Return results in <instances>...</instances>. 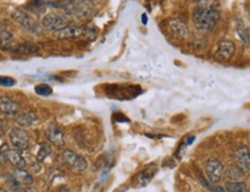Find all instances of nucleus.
<instances>
[{"instance_id":"obj_19","label":"nucleus","mask_w":250,"mask_h":192,"mask_svg":"<svg viewBox=\"0 0 250 192\" xmlns=\"http://www.w3.org/2000/svg\"><path fill=\"white\" fill-rule=\"evenodd\" d=\"M225 173H226L228 177H230L231 179H233V181H235V179H239L240 177H241V174H242V172L239 168H237L236 165L228 167V169L225 170Z\"/></svg>"},{"instance_id":"obj_27","label":"nucleus","mask_w":250,"mask_h":192,"mask_svg":"<svg viewBox=\"0 0 250 192\" xmlns=\"http://www.w3.org/2000/svg\"><path fill=\"white\" fill-rule=\"evenodd\" d=\"M193 1H196V2H202V1H205V0H193Z\"/></svg>"},{"instance_id":"obj_21","label":"nucleus","mask_w":250,"mask_h":192,"mask_svg":"<svg viewBox=\"0 0 250 192\" xmlns=\"http://www.w3.org/2000/svg\"><path fill=\"white\" fill-rule=\"evenodd\" d=\"M51 153V148L49 146L48 144H43L41 146V150H39L38 154H37V159L38 160H44L46 157L49 156V154Z\"/></svg>"},{"instance_id":"obj_26","label":"nucleus","mask_w":250,"mask_h":192,"mask_svg":"<svg viewBox=\"0 0 250 192\" xmlns=\"http://www.w3.org/2000/svg\"><path fill=\"white\" fill-rule=\"evenodd\" d=\"M194 139H195V137H194V136H193V137H189V138H188V141H187V144H191V142H193Z\"/></svg>"},{"instance_id":"obj_23","label":"nucleus","mask_w":250,"mask_h":192,"mask_svg":"<svg viewBox=\"0 0 250 192\" xmlns=\"http://www.w3.org/2000/svg\"><path fill=\"white\" fill-rule=\"evenodd\" d=\"M81 1H82L84 5H92V4H94V2L98 1V0H81Z\"/></svg>"},{"instance_id":"obj_25","label":"nucleus","mask_w":250,"mask_h":192,"mask_svg":"<svg viewBox=\"0 0 250 192\" xmlns=\"http://www.w3.org/2000/svg\"><path fill=\"white\" fill-rule=\"evenodd\" d=\"M59 192H69V191H68V189H67L66 187H63V188H61L60 190H59Z\"/></svg>"},{"instance_id":"obj_13","label":"nucleus","mask_w":250,"mask_h":192,"mask_svg":"<svg viewBox=\"0 0 250 192\" xmlns=\"http://www.w3.org/2000/svg\"><path fill=\"white\" fill-rule=\"evenodd\" d=\"M6 153H7L8 161L15 167V168H24V167H26V160H24L21 150L12 148V150H8Z\"/></svg>"},{"instance_id":"obj_2","label":"nucleus","mask_w":250,"mask_h":192,"mask_svg":"<svg viewBox=\"0 0 250 192\" xmlns=\"http://www.w3.org/2000/svg\"><path fill=\"white\" fill-rule=\"evenodd\" d=\"M11 17L13 18L15 22L20 24L22 28H24L27 32L36 33V35H41L42 32L41 26H39V24L37 23L29 14H27L26 12H23L22 9H18V8L14 9V11L11 13Z\"/></svg>"},{"instance_id":"obj_24","label":"nucleus","mask_w":250,"mask_h":192,"mask_svg":"<svg viewBox=\"0 0 250 192\" xmlns=\"http://www.w3.org/2000/svg\"><path fill=\"white\" fill-rule=\"evenodd\" d=\"M142 22H143V24H147V22H148V17L146 14L142 15Z\"/></svg>"},{"instance_id":"obj_18","label":"nucleus","mask_w":250,"mask_h":192,"mask_svg":"<svg viewBox=\"0 0 250 192\" xmlns=\"http://www.w3.org/2000/svg\"><path fill=\"white\" fill-rule=\"evenodd\" d=\"M35 92L38 96H43V97H49L53 94V90L50 88L48 84H39L35 88Z\"/></svg>"},{"instance_id":"obj_10","label":"nucleus","mask_w":250,"mask_h":192,"mask_svg":"<svg viewBox=\"0 0 250 192\" xmlns=\"http://www.w3.org/2000/svg\"><path fill=\"white\" fill-rule=\"evenodd\" d=\"M91 33V30L88 28H78L74 26H68L65 29L60 30L57 32V36L61 39H68V38H75V37H89Z\"/></svg>"},{"instance_id":"obj_16","label":"nucleus","mask_w":250,"mask_h":192,"mask_svg":"<svg viewBox=\"0 0 250 192\" xmlns=\"http://www.w3.org/2000/svg\"><path fill=\"white\" fill-rule=\"evenodd\" d=\"M236 33L239 36V38L241 39V42L245 45L250 44V35H249V30L245 24H243L242 21H239L236 23Z\"/></svg>"},{"instance_id":"obj_4","label":"nucleus","mask_w":250,"mask_h":192,"mask_svg":"<svg viewBox=\"0 0 250 192\" xmlns=\"http://www.w3.org/2000/svg\"><path fill=\"white\" fill-rule=\"evenodd\" d=\"M43 27L45 29L51 30V32H60V30L65 29L66 27H68V20L65 15L58 14V13H51L48 14L43 18L42 21Z\"/></svg>"},{"instance_id":"obj_11","label":"nucleus","mask_w":250,"mask_h":192,"mask_svg":"<svg viewBox=\"0 0 250 192\" xmlns=\"http://www.w3.org/2000/svg\"><path fill=\"white\" fill-rule=\"evenodd\" d=\"M45 136L49 142L54 146H63L64 145V132L57 125H50L45 129Z\"/></svg>"},{"instance_id":"obj_15","label":"nucleus","mask_w":250,"mask_h":192,"mask_svg":"<svg viewBox=\"0 0 250 192\" xmlns=\"http://www.w3.org/2000/svg\"><path fill=\"white\" fill-rule=\"evenodd\" d=\"M37 121V115L36 113L33 112H28L23 113L22 115H20L17 119V125L20 127H24V128H28V127H32L33 123Z\"/></svg>"},{"instance_id":"obj_20","label":"nucleus","mask_w":250,"mask_h":192,"mask_svg":"<svg viewBox=\"0 0 250 192\" xmlns=\"http://www.w3.org/2000/svg\"><path fill=\"white\" fill-rule=\"evenodd\" d=\"M13 43V35L11 32L1 29V48H8Z\"/></svg>"},{"instance_id":"obj_22","label":"nucleus","mask_w":250,"mask_h":192,"mask_svg":"<svg viewBox=\"0 0 250 192\" xmlns=\"http://www.w3.org/2000/svg\"><path fill=\"white\" fill-rule=\"evenodd\" d=\"M0 84L1 86H6V88H9V86H13L15 85V80L12 79V77H8V76H2L1 79H0Z\"/></svg>"},{"instance_id":"obj_14","label":"nucleus","mask_w":250,"mask_h":192,"mask_svg":"<svg viewBox=\"0 0 250 192\" xmlns=\"http://www.w3.org/2000/svg\"><path fill=\"white\" fill-rule=\"evenodd\" d=\"M13 176H14V178L18 182V183H21V184L29 185L33 182L32 174H29V173H28L24 168H15Z\"/></svg>"},{"instance_id":"obj_9","label":"nucleus","mask_w":250,"mask_h":192,"mask_svg":"<svg viewBox=\"0 0 250 192\" xmlns=\"http://www.w3.org/2000/svg\"><path fill=\"white\" fill-rule=\"evenodd\" d=\"M167 29L171 35L181 40L187 39L188 33H189L186 23L180 18H171L167 22Z\"/></svg>"},{"instance_id":"obj_17","label":"nucleus","mask_w":250,"mask_h":192,"mask_svg":"<svg viewBox=\"0 0 250 192\" xmlns=\"http://www.w3.org/2000/svg\"><path fill=\"white\" fill-rule=\"evenodd\" d=\"M225 191L226 192H247L246 183L237 181H230L225 184Z\"/></svg>"},{"instance_id":"obj_12","label":"nucleus","mask_w":250,"mask_h":192,"mask_svg":"<svg viewBox=\"0 0 250 192\" xmlns=\"http://www.w3.org/2000/svg\"><path fill=\"white\" fill-rule=\"evenodd\" d=\"M0 110H1V113L4 115L12 116L17 115L18 113V110H20V106L15 101L11 100V99L1 97V99H0Z\"/></svg>"},{"instance_id":"obj_1","label":"nucleus","mask_w":250,"mask_h":192,"mask_svg":"<svg viewBox=\"0 0 250 192\" xmlns=\"http://www.w3.org/2000/svg\"><path fill=\"white\" fill-rule=\"evenodd\" d=\"M220 12L217 5L211 4L208 0L199 2L193 12V22L194 26L199 32H208L212 30L217 24Z\"/></svg>"},{"instance_id":"obj_6","label":"nucleus","mask_w":250,"mask_h":192,"mask_svg":"<svg viewBox=\"0 0 250 192\" xmlns=\"http://www.w3.org/2000/svg\"><path fill=\"white\" fill-rule=\"evenodd\" d=\"M235 51V45L231 40H220L215 51V58L219 61H228L233 57Z\"/></svg>"},{"instance_id":"obj_7","label":"nucleus","mask_w":250,"mask_h":192,"mask_svg":"<svg viewBox=\"0 0 250 192\" xmlns=\"http://www.w3.org/2000/svg\"><path fill=\"white\" fill-rule=\"evenodd\" d=\"M234 160L235 165L237 166L243 174L248 173L250 170V150L247 146H240L236 148L234 153Z\"/></svg>"},{"instance_id":"obj_5","label":"nucleus","mask_w":250,"mask_h":192,"mask_svg":"<svg viewBox=\"0 0 250 192\" xmlns=\"http://www.w3.org/2000/svg\"><path fill=\"white\" fill-rule=\"evenodd\" d=\"M63 159L64 162L69 167L70 169H73L74 172H83L86 168V161L84 158L80 154L75 153L74 151L66 150L63 153Z\"/></svg>"},{"instance_id":"obj_3","label":"nucleus","mask_w":250,"mask_h":192,"mask_svg":"<svg viewBox=\"0 0 250 192\" xmlns=\"http://www.w3.org/2000/svg\"><path fill=\"white\" fill-rule=\"evenodd\" d=\"M204 170L206 178H208V181L212 184L219 183L225 174L224 165L218 159H215V158H211V159L206 161Z\"/></svg>"},{"instance_id":"obj_8","label":"nucleus","mask_w":250,"mask_h":192,"mask_svg":"<svg viewBox=\"0 0 250 192\" xmlns=\"http://www.w3.org/2000/svg\"><path fill=\"white\" fill-rule=\"evenodd\" d=\"M9 139H11V143L14 148H17V150H26L29 146V136L22 128L12 129Z\"/></svg>"}]
</instances>
